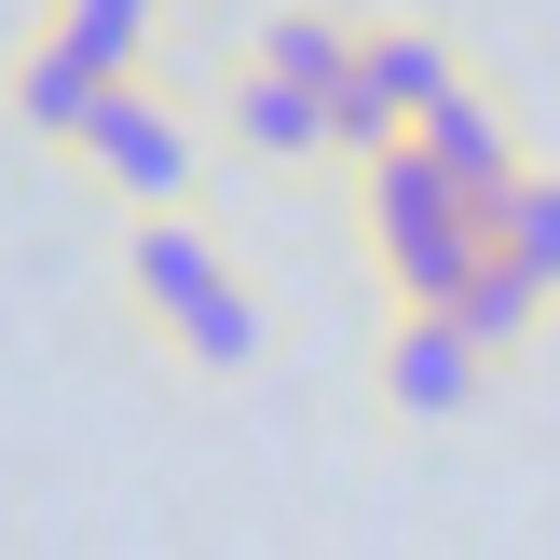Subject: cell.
I'll list each match as a JSON object with an SVG mask.
<instances>
[{"label": "cell", "mask_w": 560, "mask_h": 560, "mask_svg": "<svg viewBox=\"0 0 560 560\" xmlns=\"http://www.w3.org/2000/svg\"><path fill=\"white\" fill-rule=\"evenodd\" d=\"M260 69L301 82V96H328V82H355V27L342 14H273L260 27Z\"/></svg>", "instance_id": "cell-12"}, {"label": "cell", "mask_w": 560, "mask_h": 560, "mask_svg": "<svg viewBox=\"0 0 560 560\" xmlns=\"http://www.w3.org/2000/svg\"><path fill=\"white\" fill-rule=\"evenodd\" d=\"M410 151H424V164H438V178H452V191H465L479 219H492V191L520 178V124H506V109L479 96V82H452V96H438L424 124H410Z\"/></svg>", "instance_id": "cell-5"}, {"label": "cell", "mask_w": 560, "mask_h": 560, "mask_svg": "<svg viewBox=\"0 0 560 560\" xmlns=\"http://www.w3.org/2000/svg\"><path fill=\"white\" fill-rule=\"evenodd\" d=\"M492 260H520L560 301V164H520V178L492 191Z\"/></svg>", "instance_id": "cell-8"}, {"label": "cell", "mask_w": 560, "mask_h": 560, "mask_svg": "<svg viewBox=\"0 0 560 560\" xmlns=\"http://www.w3.org/2000/svg\"><path fill=\"white\" fill-rule=\"evenodd\" d=\"M151 14H164V0H55V27H42V42H69L96 82H137V55H151Z\"/></svg>", "instance_id": "cell-9"}, {"label": "cell", "mask_w": 560, "mask_h": 560, "mask_svg": "<svg viewBox=\"0 0 560 560\" xmlns=\"http://www.w3.org/2000/svg\"><path fill=\"white\" fill-rule=\"evenodd\" d=\"M124 273H137L151 328L191 355V370H246V355H260V301H246V273L219 260V233H191L178 206H151V219H137Z\"/></svg>", "instance_id": "cell-1"}, {"label": "cell", "mask_w": 560, "mask_h": 560, "mask_svg": "<svg viewBox=\"0 0 560 560\" xmlns=\"http://www.w3.org/2000/svg\"><path fill=\"white\" fill-rule=\"evenodd\" d=\"M233 137L260 164H315L328 151V96H301V82H273L260 55H246V69H233Z\"/></svg>", "instance_id": "cell-6"}, {"label": "cell", "mask_w": 560, "mask_h": 560, "mask_svg": "<svg viewBox=\"0 0 560 560\" xmlns=\"http://www.w3.org/2000/svg\"><path fill=\"white\" fill-rule=\"evenodd\" d=\"M96 96H109V82L82 69L69 42H27V69H14V109H27L42 137H82V124H96Z\"/></svg>", "instance_id": "cell-11"}, {"label": "cell", "mask_w": 560, "mask_h": 560, "mask_svg": "<svg viewBox=\"0 0 560 560\" xmlns=\"http://www.w3.org/2000/svg\"><path fill=\"white\" fill-rule=\"evenodd\" d=\"M82 151H96V178L137 191V206H178V191H191V124H178L164 96H137V82H109V96H96Z\"/></svg>", "instance_id": "cell-3"}, {"label": "cell", "mask_w": 560, "mask_h": 560, "mask_svg": "<svg viewBox=\"0 0 560 560\" xmlns=\"http://www.w3.org/2000/svg\"><path fill=\"white\" fill-rule=\"evenodd\" d=\"M370 246H383V273H397V301H410V315H452V301H465V273L492 260V219H479V206H465V191H452V178H438V164L397 137V151L370 164Z\"/></svg>", "instance_id": "cell-2"}, {"label": "cell", "mask_w": 560, "mask_h": 560, "mask_svg": "<svg viewBox=\"0 0 560 560\" xmlns=\"http://www.w3.org/2000/svg\"><path fill=\"white\" fill-rule=\"evenodd\" d=\"M492 355L465 342L452 315H397V342H383V397L410 410V424H452V410H479Z\"/></svg>", "instance_id": "cell-4"}, {"label": "cell", "mask_w": 560, "mask_h": 560, "mask_svg": "<svg viewBox=\"0 0 560 560\" xmlns=\"http://www.w3.org/2000/svg\"><path fill=\"white\" fill-rule=\"evenodd\" d=\"M355 69H370L383 96H397V124H424V109L465 82V55L438 42V27H355Z\"/></svg>", "instance_id": "cell-7"}, {"label": "cell", "mask_w": 560, "mask_h": 560, "mask_svg": "<svg viewBox=\"0 0 560 560\" xmlns=\"http://www.w3.org/2000/svg\"><path fill=\"white\" fill-rule=\"evenodd\" d=\"M452 328H465L479 355H520V342L547 328V288H534L520 260H479V273H465V301H452Z\"/></svg>", "instance_id": "cell-10"}]
</instances>
